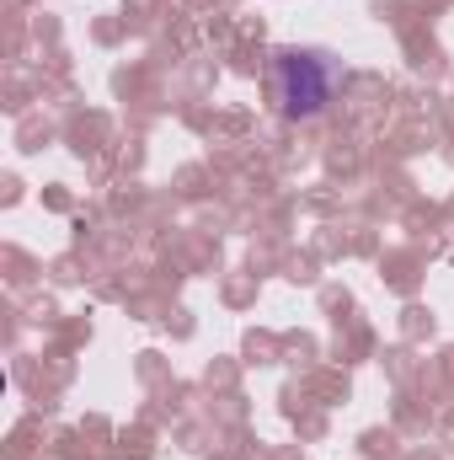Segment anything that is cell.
<instances>
[{"instance_id": "cell-1", "label": "cell", "mask_w": 454, "mask_h": 460, "mask_svg": "<svg viewBox=\"0 0 454 460\" xmlns=\"http://www.w3.org/2000/svg\"><path fill=\"white\" fill-rule=\"evenodd\" d=\"M273 102L284 118H321L342 86V59L332 49H278L273 54Z\"/></svg>"}]
</instances>
